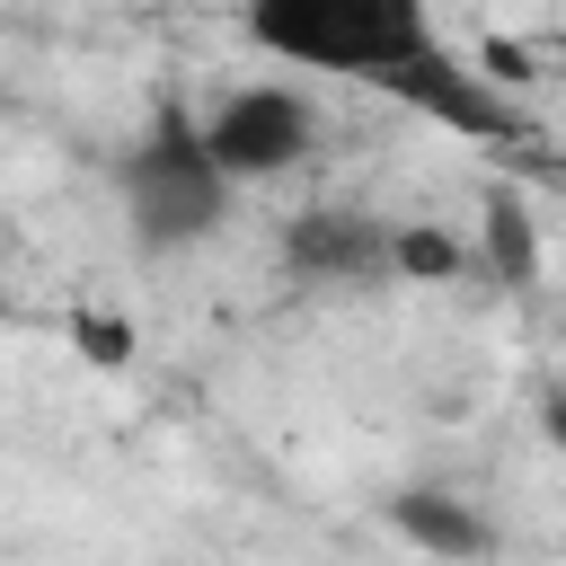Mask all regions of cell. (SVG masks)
I'll return each instance as SVG.
<instances>
[{
	"label": "cell",
	"instance_id": "6da1fadb",
	"mask_svg": "<svg viewBox=\"0 0 566 566\" xmlns=\"http://www.w3.org/2000/svg\"><path fill=\"white\" fill-rule=\"evenodd\" d=\"M248 44L292 71L389 88L407 62L433 53V9L424 0H248Z\"/></svg>",
	"mask_w": 566,
	"mask_h": 566
},
{
	"label": "cell",
	"instance_id": "7a4b0ae2",
	"mask_svg": "<svg viewBox=\"0 0 566 566\" xmlns=\"http://www.w3.org/2000/svg\"><path fill=\"white\" fill-rule=\"evenodd\" d=\"M230 186H239V177L212 159L203 124L177 115V106L150 124V142L124 150V212H133V239H142L150 256L212 239V230L230 221Z\"/></svg>",
	"mask_w": 566,
	"mask_h": 566
},
{
	"label": "cell",
	"instance_id": "3957f363",
	"mask_svg": "<svg viewBox=\"0 0 566 566\" xmlns=\"http://www.w3.org/2000/svg\"><path fill=\"white\" fill-rule=\"evenodd\" d=\"M203 142L239 186H256V177H283V168H301L318 150V106L301 88H283V80H248L203 115Z\"/></svg>",
	"mask_w": 566,
	"mask_h": 566
},
{
	"label": "cell",
	"instance_id": "277c9868",
	"mask_svg": "<svg viewBox=\"0 0 566 566\" xmlns=\"http://www.w3.org/2000/svg\"><path fill=\"white\" fill-rule=\"evenodd\" d=\"M389 248H398V230L371 212H345V203H310L283 221V265L301 283H380V274H398Z\"/></svg>",
	"mask_w": 566,
	"mask_h": 566
},
{
	"label": "cell",
	"instance_id": "5b68a950",
	"mask_svg": "<svg viewBox=\"0 0 566 566\" xmlns=\"http://www.w3.org/2000/svg\"><path fill=\"white\" fill-rule=\"evenodd\" d=\"M389 97H407V106H424L433 124L478 133V142H513V133H522V124H513V106H504V88H495L486 71H460L442 44H433L424 62H407V71L389 80Z\"/></svg>",
	"mask_w": 566,
	"mask_h": 566
},
{
	"label": "cell",
	"instance_id": "8992f818",
	"mask_svg": "<svg viewBox=\"0 0 566 566\" xmlns=\"http://www.w3.org/2000/svg\"><path fill=\"white\" fill-rule=\"evenodd\" d=\"M389 522H398L424 557H451V566H469V557H486V548H495L486 513H469V504H460V495H442V486H407V495H389Z\"/></svg>",
	"mask_w": 566,
	"mask_h": 566
},
{
	"label": "cell",
	"instance_id": "52a82bcc",
	"mask_svg": "<svg viewBox=\"0 0 566 566\" xmlns=\"http://www.w3.org/2000/svg\"><path fill=\"white\" fill-rule=\"evenodd\" d=\"M478 265L504 292H531L539 283V230H531L522 195H486V212H478Z\"/></svg>",
	"mask_w": 566,
	"mask_h": 566
},
{
	"label": "cell",
	"instance_id": "ba28073f",
	"mask_svg": "<svg viewBox=\"0 0 566 566\" xmlns=\"http://www.w3.org/2000/svg\"><path fill=\"white\" fill-rule=\"evenodd\" d=\"M389 265H398V283H460V274H469V248H460L451 230H433V221H398Z\"/></svg>",
	"mask_w": 566,
	"mask_h": 566
},
{
	"label": "cell",
	"instance_id": "9c48e42d",
	"mask_svg": "<svg viewBox=\"0 0 566 566\" xmlns=\"http://www.w3.org/2000/svg\"><path fill=\"white\" fill-rule=\"evenodd\" d=\"M71 345H80L88 363H106V371H115V363L133 354V327H124V318H106V310H71Z\"/></svg>",
	"mask_w": 566,
	"mask_h": 566
},
{
	"label": "cell",
	"instance_id": "30bf717a",
	"mask_svg": "<svg viewBox=\"0 0 566 566\" xmlns=\"http://www.w3.org/2000/svg\"><path fill=\"white\" fill-rule=\"evenodd\" d=\"M539 416H548V442H557V451H566V389H557V398H548V407H539Z\"/></svg>",
	"mask_w": 566,
	"mask_h": 566
}]
</instances>
